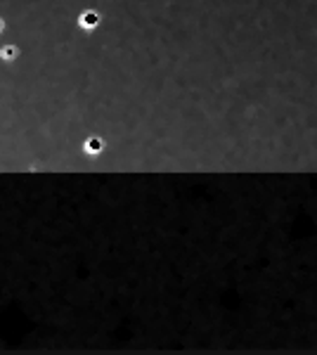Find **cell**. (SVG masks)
Masks as SVG:
<instances>
[{"mask_svg":"<svg viewBox=\"0 0 317 355\" xmlns=\"http://www.w3.org/2000/svg\"><path fill=\"white\" fill-rule=\"evenodd\" d=\"M83 24H85V26H93V24H97V17H95V14H85V17H83Z\"/></svg>","mask_w":317,"mask_h":355,"instance_id":"cell-2","label":"cell"},{"mask_svg":"<svg viewBox=\"0 0 317 355\" xmlns=\"http://www.w3.org/2000/svg\"><path fill=\"white\" fill-rule=\"evenodd\" d=\"M102 150H105V140L102 137H88L85 140V152L88 154H100Z\"/></svg>","mask_w":317,"mask_h":355,"instance_id":"cell-1","label":"cell"}]
</instances>
